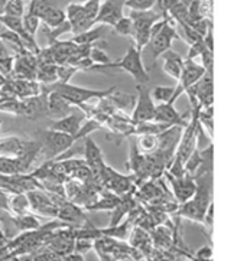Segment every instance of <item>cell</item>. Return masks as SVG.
<instances>
[{"mask_svg": "<svg viewBox=\"0 0 247 261\" xmlns=\"http://www.w3.org/2000/svg\"><path fill=\"white\" fill-rule=\"evenodd\" d=\"M48 91H57L62 98H65L72 107H80L91 98L102 100L109 97L114 91H117V87L113 85L109 90H91V88H83L77 85L69 84V83H55L51 87L41 85V93H48Z\"/></svg>", "mask_w": 247, "mask_h": 261, "instance_id": "cell-1", "label": "cell"}, {"mask_svg": "<svg viewBox=\"0 0 247 261\" xmlns=\"http://www.w3.org/2000/svg\"><path fill=\"white\" fill-rule=\"evenodd\" d=\"M107 69H121L136 80L137 84H146L149 81V72L142 62V51L135 45L129 46L126 54L117 61H111L107 65H94L90 71H107Z\"/></svg>", "mask_w": 247, "mask_h": 261, "instance_id": "cell-2", "label": "cell"}, {"mask_svg": "<svg viewBox=\"0 0 247 261\" xmlns=\"http://www.w3.org/2000/svg\"><path fill=\"white\" fill-rule=\"evenodd\" d=\"M163 16V15H162ZM162 16H159L154 10H146V12H135L130 10V20H132V26H133V38L136 42L137 49H143L146 45H149L151 42V28L154 25L158 19H161Z\"/></svg>", "mask_w": 247, "mask_h": 261, "instance_id": "cell-3", "label": "cell"}, {"mask_svg": "<svg viewBox=\"0 0 247 261\" xmlns=\"http://www.w3.org/2000/svg\"><path fill=\"white\" fill-rule=\"evenodd\" d=\"M41 143H42V153H45L50 159H55L69 150L77 142L74 136L54 132V130H46Z\"/></svg>", "mask_w": 247, "mask_h": 261, "instance_id": "cell-4", "label": "cell"}, {"mask_svg": "<svg viewBox=\"0 0 247 261\" xmlns=\"http://www.w3.org/2000/svg\"><path fill=\"white\" fill-rule=\"evenodd\" d=\"M136 101H135V107H133V113H132V123L133 124H140L145 121H154L155 117V106L154 100L151 97V91L146 88L145 84L136 85Z\"/></svg>", "mask_w": 247, "mask_h": 261, "instance_id": "cell-5", "label": "cell"}, {"mask_svg": "<svg viewBox=\"0 0 247 261\" xmlns=\"http://www.w3.org/2000/svg\"><path fill=\"white\" fill-rule=\"evenodd\" d=\"M84 140V154H85V163L88 169L93 173V182L95 185L102 188V177L104 173V168H106V162L103 158V153L100 147L94 143V140L87 136L83 139Z\"/></svg>", "mask_w": 247, "mask_h": 261, "instance_id": "cell-6", "label": "cell"}, {"mask_svg": "<svg viewBox=\"0 0 247 261\" xmlns=\"http://www.w3.org/2000/svg\"><path fill=\"white\" fill-rule=\"evenodd\" d=\"M125 10V0H100L98 13L94 20V26H113L119 22Z\"/></svg>", "mask_w": 247, "mask_h": 261, "instance_id": "cell-7", "label": "cell"}, {"mask_svg": "<svg viewBox=\"0 0 247 261\" xmlns=\"http://www.w3.org/2000/svg\"><path fill=\"white\" fill-rule=\"evenodd\" d=\"M28 201L31 205V211L35 214H39L42 217H51V218H57L58 215V210L60 205L57 202H54L51 199V196L46 194L42 189L38 191H31L26 194Z\"/></svg>", "mask_w": 247, "mask_h": 261, "instance_id": "cell-8", "label": "cell"}, {"mask_svg": "<svg viewBox=\"0 0 247 261\" xmlns=\"http://www.w3.org/2000/svg\"><path fill=\"white\" fill-rule=\"evenodd\" d=\"M178 38V32L172 25V19H168V22L162 26V29L155 35L151 39V45H152V58L158 59L161 58L163 52L170 49L174 39Z\"/></svg>", "mask_w": 247, "mask_h": 261, "instance_id": "cell-9", "label": "cell"}, {"mask_svg": "<svg viewBox=\"0 0 247 261\" xmlns=\"http://www.w3.org/2000/svg\"><path fill=\"white\" fill-rule=\"evenodd\" d=\"M57 218L65 222L69 227H85V225H90L91 222L88 221L85 212H83L81 206H78L76 203L65 201L64 203L60 205V210H58V215Z\"/></svg>", "mask_w": 247, "mask_h": 261, "instance_id": "cell-10", "label": "cell"}, {"mask_svg": "<svg viewBox=\"0 0 247 261\" xmlns=\"http://www.w3.org/2000/svg\"><path fill=\"white\" fill-rule=\"evenodd\" d=\"M85 120V114L78 109V111L69 113L68 116L55 120L51 123V126L48 127V130H54V132H61L69 136H76L80 130V127L83 126V121Z\"/></svg>", "mask_w": 247, "mask_h": 261, "instance_id": "cell-11", "label": "cell"}, {"mask_svg": "<svg viewBox=\"0 0 247 261\" xmlns=\"http://www.w3.org/2000/svg\"><path fill=\"white\" fill-rule=\"evenodd\" d=\"M154 121L168 124V126L181 127H185L188 123V120H185V116H181L178 111L175 110L172 102H161L159 106H156Z\"/></svg>", "mask_w": 247, "mask_h": 261, "instance_id": "cell-12", "label": "cell"}, {"mask_svg": "<svg viewBox=\"0 0 247 261\" xmlns=\"http://www.w3.org/2000/svg\"><path fill=\"white\" fill-rule=\"evenodd\" d=\"M169 176V182L172 185L174 196L178 203L187 202L189 198H192V195L195 194V180L194 177L189 175H184L182 177H172Z\"/></svg>", "mask_w": 247, "mask_h": 261, "instance_id": "cell-13", "label": "cell"}, {"mask_svg": "<svg viewBox=\"0 0 247 261\" xmlns=\"http://www.w3.org/2000/svg\"><path fill=\"white\" fill-rule=\"evenodd\" d=\"M8 85L17 100L41 95V84L36 80H16L9 76Z\"/></svg>", "mask_w": 247, "mask_h": 261, "instance_id": "cell-14", "label": "cell"}, {"mask_svg": "<svg viewBox=\"0 0 247 261\" xmlns=\"http://www.w3.org/2000/svg\"><path fill=\"white\" fill-rule=\"evenodd\" d=\"M204 74L205 69L203 68L201 64H196L192 59H184L182 72H181V76H179L178 80V85L184 90V93H185V90H188L189 87L196 84L203 78Z\"/></svg>", "mask_w": 247, "mask_h": 261, "instance_id": "cell-15", "label": "cell"}, {"mask_svg": "<svg viewBox=\"0 0 247 261\" xmlns=\"http://www.w3.org/2000/svg\"><path fill=\"white\" fill-rule=\"evenodd\" d=\"M214 80H213V72H207L203 75V78L194 84L195 87V98L200 107L205 109V107H211L214 101Z\"/></svg>", "mask_w": 247, "mask_h": 261, "instance_id": "cell-16", "label": "cell"}, {"mask_svg": "<svg viewBox=\"0 0 247 261\" xmlns=\"http://www.w3.org/2000/svg\"><path fill=\"white\" fill-rule=\"evenodd\" d=\"M20 116L29 118V120H36V118L48 116L46 114V104H45V95H36V97H29L20 100Z\"/></svg>", "mask_w": 247, "mask_h": 261, "instance_id": "cell-17", "label": "cell"}, {"mask_svg": "<svg viewBox=\"0 0 247 261\" xmlns=\"http://www.w3.org/2000/svg\"><path fill=\"white\" fill-rule=\"evenodd\" d=\"M45 95V104H46V114L52 117H64L71 113L72 106L65 98H62L57 91H48L41 93Z\"/></svg>", "mask_w": 247, "mask_h": 261, "instance_id": "cell-18", "label": "cell"}, {"mask_svg": "<svg viewBox=\"0 0 247 261\" xmlns=\"http://www.w3.org/2000/svg\"><path fill=\"white\" fill-rule=\"evenodd\" d=\"M120 202L119 195L113 194L110 191H100L95 201L84 206L85 211H113Z\"/></svg>", "mask_w": 247, "mask_h": 261, "instance_id": "cell-19", "label": "cell"}, {"mask_svg": "<svg viewBox=\"0 0 247 261\" xmlns=\"http://www.w3.org/2000/svg\"><path fill=\"white\" fill-rule=\"evenodd\" d=\"M28 139L19 136H6L0 139V156L17 158L25 149Z\"/></svg>", "mask_w": 247, "mask_h": 261, "instance_id": "cell-20", "label": "cell"}, {"mask_svg": "<svg viewBox=\"0 0 247 261\" xmlns=\"http://www.w3.org/2000/svg\"><path fill=\"white\" fill-rule=\"evenodd\" d=\"M161 58L163 59V71L169 76H172L174 80L178 81L179 76H181V72H182L184 58L175 51H172V49H168L166 52H163L162 55H161Z\"/></svg>", "mask_w": 247, "mask_h": 261, "instance_id": "cell-21", "label": "cell"}, {"mask_svg": "<svg viewBox=\"0 0 247 261\" xmlns=\"http://www.w3.org/2000/svg\"><path fill=\"white\" fill-rule=\"evenodd\" d=\"M39 19H41V23H43L48 29H55L67 20V16H65V12L58 6H50L39 15Z\"/></svg>", "mask_w": 247, "mask_h": 261, "instance_id": "cell-22", "label": "cell"}, {"mask_svg": "<svg viewBox=\"0 0 247 261\" xmlns=\"http://www.w3.org/2000/svg\"><path fill=\"white\" fill-rule=\"evenodd\" d=\"M8 212L12 217L31 212V205L26 194H13L8 196Z\"/></svg>", "mask_w": 247, "mask_h": 261, "instance_id": "cell-23", "label": "cell"}, {"mask_svg": "<svg viewBox=\"0 0 247 261\" xmlns=\"http://www.w3.org/2000/svg\"><path fill=\"white\" fill-rule=\"evenodd\" d=\"M10 219H12L15 228H16L17 231H20V232L35 231V229H39V227H41L39 219L36 218L34 214H31V212L23 214V215H17V217H12L10 215Z\"/></svg>", "mask_w": 247, "mask_h": 261, "instance_id": "cell-24", "label": "cell"}, {"mask_svg": "<svg viewBox=\"0 0 247 261\" xmlns=\"http://www.w3.org/2000/svg\"><path fill=\"white\" fill-rule=\"evenodd\" d=\"M103 32H104V26L103 25H98V28L93 26L91 29H88L84 34L74 35V38L71 41L76 45H94L98 39H102Z\"/></svg>", "mask_w": 247, "mask_h": 261, "instance_id": "cell-25", "label": "cell"}, {"mask_svg": "<svg viewBox=\"0 0 247 261\" xmlns=\"http://www.w3.org/2000/svg\"><path fill=\"white\" fill-rule=\"evenodd\" d=\"M0 175H25L23 169L20 166V162L17 158L12 156H0Z\"/></svg>", "mask_w": 247, "mask_h": 261, "instance_id": "cell-26", "label": "cell"}, {"mask_svg": "<svg viewBox=\"0 0 247 261\" xmlns=\"http://www.w3.org/2000/svg\"><path fill=\"white\" fill-rule=\"evenodd\" d=\"M57 64H48V65H41L36 69V81L39 84H55L58 83V75H57Z\"/></svg>", "mask_w": 247, "mask_h": 261, "instance_id": "cell-27", "label": "cell"}, {"mask_svg": "<svg viewBox=\"0 0 247 261\" xmlns=\"http://www.w3.org/2000/svg\"><path fill=\"white\" fill-rule=\"evenodd\" d=\"M158 144H159L158 135H142L139 136L136 146L139 152L143 153V154H149V153H154L158 149Z\"/></svg>", "mask_w": 247, "mask_h": 261, "instance_id": "cell-28", "label": "cell"}, {"mask_svg": "<svg viewBox=\"0 0 247 261\" xmlns=\"http://www.w3.org/2000/svg\"><path fill=\"white\" fill-rule=\"evenodd\" d=\"M25 12L26 9L25 2H23V0H6L3 15H6V16L22 17L25 15Z\"/></svg>", "mask_w": 247, "mask_h": 261, "instance_id": "cell-29", "label": "cell"}, {"mask_svg": "<svg viewBox=\"0 0 247 261\" xmlns=\"http://www.w3.org/2000/svg\"><path fill=\"white\" fill-rule=\"evenodd\" d=\"M22 22H23V28H25L26 32L35 38V35L38 34V31L41 28V19L34 13L25 12V15L22 16Z\"/></svg>", "mask_w": 247, "mask_h": 261, "instance_id": "cell-30", "label": "cell"}, {"mask_svg": "<svg viewBox=\"0 0 247 261\" xmlns=\"http://www.w3.org/2000/svg\"><path fill=\"white\" fill-rule=\"evenodd\" d=\"M175 91V87H163V85H156L154 90L151 91L152 100H156L159 102H168L172 98Z\"/></svg>", "mask_w": 247, "mask_h": 261, "instance_id": "cell-31", "label": "cell"}, {"mask_svg": "<svg viewBox=\"0 0 247 261\" xmlns=\"http://www.w3.org/2000/svg\"><path fill=\"white\" fill-rule=\"evenodd\" d=\"M156 5V0H125V8L135 12L152 10Z\"/></svg>", "mask_w": 247, "mask_h": 261, "instance_id": "cell-32", "label": "cell"}, {"mask_svg": "<svg viewBox=\"0 0 247 261\" xmlns=\"http://www.w3.org/2000/svg\"><path fill=\"white\" fill-rule=\"evenodd\" d=\"M88 58L93 61L94 65H107L109 62H111L110 57L103 51L102 48H98V46H93V48H91Z\"/></svg>", "mask_w": 247, "mask_h": 261, "instance_id": "cell-33", "label": "cell"}, {"mask_svg": "<svg viewBox=\"0 0 247 261\" xmlns=\"http://www.w3.org/2000/svg\"><path fill=\"white\" fill-rule=\"evenodd\" d=\"M113 28H114V32L120 36H132L133 35V26H132V20L129 16L121 17Z\"/></svg>", "mask_w": 247, "mask_h": 261, "instance_id": "cell-34", "label": "cell"}, {"mask_svg": "<svg viewBox=\"0 0 247 261\" xmlns=\"http://www.w3.org/2000/svg\"><path fill=\"white\" fill-rule=\"evenodd\" d=\"M94 248V240L91 238H76L74 241V253L81 254V255H85L87 253H90Z\"/></svg>", "mask_w": 247, "mask_h": 261, "instance_id": "cell-35", "label": "cell"}, {"mask_svg": "<svg viewBox=\"0 0 247 261\" xmlns=\"http://www.w3.org/2000/svg\"><path fill=\"white\" fill-rule=\"evenodd\" d=\"M78 72V69L69 64H62L57 67V75H58V83H69L71 76Z\"/></svg>", "mask_w": 247, "mask_h": 261, "instance_id": "cell-36", "label": "cell"}, {"mask_svg": "<svg viewBox=\"0 0 247 261\" xmlns=\"http://www.w3.org/2000/svg\"><path fill=\"white\" fill-rule=\"evenodd\" d=\"M83 8H84V13L87 19L90 20H95V16L98 13V8H100V0H88L83 3Z\"/></svg>", "mask_w": 247, "mask_h": 261, "instance_id": "cell-37", "label": "cell"}, {"mask_svg": "<svg viewBox=\"0 0 247 261\" xmlns=\"http://www.w3.org/2000/svg\"><path fill=\"white\" fill-rule=\"evenodd\" d=\"M13 65H15V57L9 55L5 58H0V74L9 78L13 72Z\"/></svg>", "mask_w": 247, "mask_h": 261, "instance_id": "cell-38", "label": "cell"}, {"mask_svg": "<svg viewBox=\"0 0 247 261\" xmlns=\"http://www.w3.org/2000/svg\"><path fill=\"white\" fill-rule=\"evenodd\" d=\"M205 49V45L203 42V39H200V41H196V42L191 43L189 45V52H188L187 59H194L200 58V55L203 54V51Z\"/></svg>", "mask_w": 247, "mask_h": 261, "instance_id": "cell-39", "label": "cell"}, {"mask_svg": "<svg viewBox=\"0 0 247 261\" xmlns=\"http://www.w3.org/2000/svg\"><path fill=\"white\" fill-rule=\"evenodd\" d=\"M178 0H156V6L159 8L162 15H166L169 12V9L177 3Z\"/></svg>", "mask_w": 247, "mask_h": 261, "instance_id": "cell-40", "label": "cell"}, {"mask_svg": "<svg viewBox=\"0 0 247 261\" xmlns=\"http://www.w3.org/2000/svg\"><path fill=\"white\" fill-rule=\"evenodd\" d=\"M211 254H213L211 247L205 245V247H203V248L196 253L195 258H200V260H210V258H211Z\"/></svg>", "mask_w": 247, "mask_h": 261, "instance_id": "cell-41", "label": "cell"}, {"mask_svg": "<svg viewBox=\"0 0 247 261\" xmlns=\"http://www.w3.org/2000/svg\"><path fill=\"white\" fill-rule=\"evenodd\" d=\"M61 261H85L84 260V255H81V254H77V253H68L65 254V255H62L61 257Z\"/></svg>", "mask_w": 247, "mask_h": 261, "instance_id": "cell-42", "label": "cell"}, {"mask_svg": "<svg viewBox=\"0 0 247 261\" xmlns=\"http://www.w3.org/2000/svg\"><path fill=\"white\" fill-rule=\"evenodd\" d=\"M31 261H51L48 258V255L46 253L43 251V248L41 251H38V253H34L31 255Z\"/></svg>", "mask_w": 247, "mask_h": 261, "instance_id": "cell-43", "label": "cell"}, {"mask_svg": "<svg viewBox=\"0 0 247 261\" xmlns=\"http://www.w3.org/2000/svg\"><path fill=\"white\" fill-rule=\"evenodd\" d=\"M10 238H0V257L8 253V244Z\"/></svg>", "mask_w": 247, "mask_h": 261, "instance_id": "cell-44", "label": "cell"}, {"mask_svg": "<svg viewBox=\"0 0 247 261\" xmlns=\"http://www.w3.org/2000/svg\"><path fill=\"white\" fill-rule=\"evenodd\" d=\"M9 55H10V54H9V49H8V46H6V43L0 39V58H5V57H9Z\"/></svg>", "mask_w": 247, "mask_h": 261, "instance_id": "cell-45", "label": "cell"}, {"mask_svg": "<svg viewBox=\"0 0 247 261\" xmlns=\"http://www.w3.org/2000/svg\"><path fill=\"white\" fill-rule=\"evenodd\" d=\"M5 5H6V0H0V16H2L3 12H5Z\"/></svg>", "mask_w": 247, "mask_h": 261, "instance_id": "cell-46", "label": "cell"}, {"mask_svg": "<svg viewBox=\"0 0 247 261\" xmlns=\"http://www.w3.org/2000/svg\"><path fill=\"white\" fill-rule=\"evenodd\" d=\"M6 81H8V78L6 76H3L2 74H0V88L3 87V85L6 84Z\"/></svg>", "mask_w": 247, "mask_h": 261, "instance_id": "cell-47", "label": "cell"}, {"mask_svg": "<svg viewBox=\"0 0 247 261\" xmlns=\"http://www.w3.org/2000/svg\"><path fill=\"white\" fill-rule=\"evenodd\" d=\"M0 238H8V236H6V232L3 231V228H2V225H0Z\"/></svg>", "mask_w": 247, "mask_h": 261, "instance_id": "cell-48", "label": "cell"}, {"mask_svg": "<svg viewBox=\"0 0 247 261\" xmlns=\"http://www.w3.org/2000/svg\"><path fill=\"white\" fill-rule=\"evenodd\" d=\"M69 3H85V2H88V0H67Z\"/></svg>", "mask_w": 247, "mask_h": 261, "instance_id": "cell-49", "label": "cell"}, {"mask_svg": "<svg viewBox=\"0 0 247 261\" xmlns=\"http://www.w3.org/2000/svg\"><path fill=\"white\" fill-rule=\"evenodd\" d=\"M2 124H3V121H2V120H0V128H2Z\"/></svg>", "mask_w": 247, "mask_h": 261, "instance_id": "cell-50", "label": "cell"}]
</instances>
